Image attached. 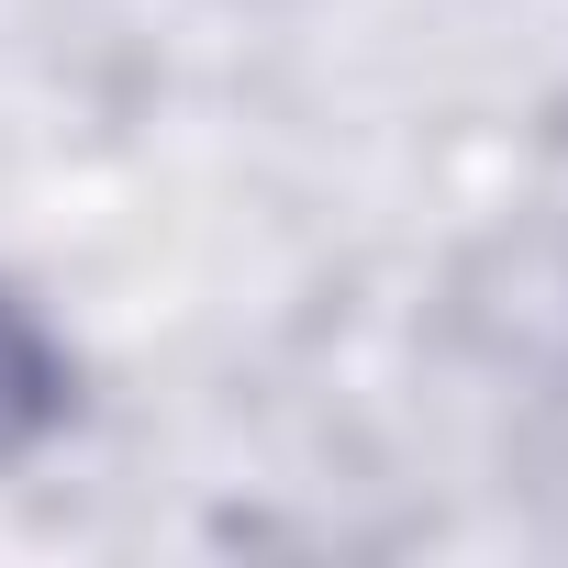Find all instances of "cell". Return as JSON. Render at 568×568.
I'll use <instances>...</instances> for the list:
<instances>
[{
  "instance_id": "obj_1",
  "label": "cell",
  "mask_w": 568,
  "mask_h": 568,
  "mask_svg": "<svg viewBox=\"0 0 568 568\" xmlns=\"http://www.w3.org/2000/svg\"><path fill=\"white\" fill-rule=\"evenodd\" d=\"M57 424H68V346L0 291V468L34 457Z\"/></svg>"
}]
</instances>
